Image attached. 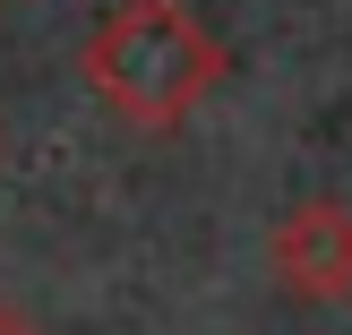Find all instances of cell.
<instances>
[{
    "label": "cell",
    "mask_w": 352,
    "mask_h": 335,
    "mask_svg": "<svg viewBox=\"0 0 352 335\" xmlns=\"http://www.w3.org/2000/svg\"><path fill=\"white\" fill-rule=\"evenodd\" d=\"M78 78L95 103H112L129 129H181L223 78V43L181 9V0H120L86 34Z\"/></svg>",
    "instance_id": "cell-1"
},
{
    "label": "cell",
    "mask_w": 352,
    "mask_h": 335,
    "mask_svg": "<svg viewBox=\"0 0 352 335\" xmlns=\"http://www.w3.org/2000/svg\"><path fill=\"white\" fill-rule=\"evenodd\" d=\"M267 275L284 301H352V206L301 198L267 233Z\"/></svg>",
    "instance_id": "cell-2"
},
{
    "label": "cell",
    "mask_w": 352,
    "mask_h": 335,
    "mask_svg": "<svg viewBox=\"0 0 352 335\" xmlns=\"http://www.w3.org/2000/svg\"><path fill=\"white\" fill-rule=\"evenodd\" d=\"M0 335H34V327H26V318H17V310H0Z\"/></svg>",
    "instance_id": "cell-3"
},
{
    "label": "cell",
    "mask_w": 352,
    "mask_h": 335,
    "mask_svg": "<svg viewBox=\"0 0 352 335\" xmlns=\"http://www.w3.org/2000/svg\"><path fill=\"white\" fill-rule=\"evenodd\" d=\"M0 9H9V0H0Z\"/></svg>",
    "instance_id": "cell-4"
}]
</instances>
